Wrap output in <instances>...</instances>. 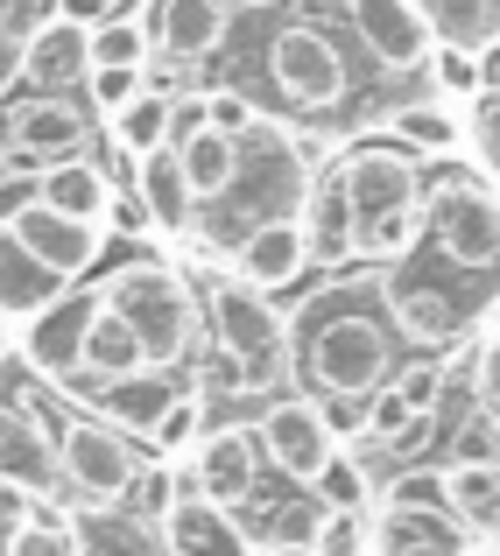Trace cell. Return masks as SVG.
I'll return each mask as SVG.
<instances>
[{
  "mask_svg": "<svg viewBox=\"0 0 500 556\" xmlns=\"http://www.w3.org/2000/svg\"><path fill=\"white\" fill-rule=\"evenodd\" d=\"M92 303H99L92 289H64L50 311H36L22 325V359L42 380H71L78 374V339H85V325H92Z\"/></svg>",
  "mask_w": 500,
  "mask_h": 556,
  "instance_id": "obj_19",
  "label": "cell"
},
{
  "mask_svg": "<svg viewBox=\"0 0 500 556\" xmlns=\"http://www.w3.org/2000/svg\"><path fill=\"white\" fill-rule=\"evenodd\" d=\"M0 169H8V155H0Z\"/></svg>",
  "mask_w": 500,
  "mask_h": 556,
  "instance_id": "obj_50",
  "label": "cell"
},
{
  "mask_svg": "<svg viewBox=\"0 0 500 556\" xmlns=\"http://www.w3.org/2000/svg\"><path fill=\"white\" fill-rule=\"evenodd\" d=\"M423 71H430V85H437L445 99H479V56H465V50H445V42H437V50H430V64H423Z\"/></svg>",
  "mask_w": 500,
  "mask_h": 556,
  "instance_id": "obj_40",
  "label": "cell"
},
{
  "mask_svg": "<svg viewBox=\"0 0 500 556\" xmlns=\"http://www.w3.org/2000/svg\"><path fill=\"white\" fill-rule=\"evenodd\" d=\"M8 71H14V64H8V50H0V92H8Z\"/></svg>",
  "mask_w": 500,
  "mask_h": 556,
  "instance_id": "obj_49",
  "label": "cell"
},
{
  "mask_svg": "<svg viewBox=\"0 0 500 556\" xmlns=\"http://www.w3.org/2000/svg\"><path fill=\"white\" fill-rule=\"evenodd\" d=\"M28 92H78L85 85V22L71 14H42L22 36V56H14Z\"/></svg>",
  "mask_w": 500,
  "mask_h": 556,
  "instance_id": "obj_20",
  "label": "cell"
},
{
  "mask_svg": "<svg viewBox=\"0 0 500 556\" xmlns=\"http://www.w3.org/2000/svg\"><path fill=\"white\" fill-rule=\"evenodd\" d=\"M423 14H430V36L445 50L487 56L500 42V0H423Z\"/></svg>",
  "mask_w": 500,
  "mask_h": 556,
  "instance_id": "obj_30",
  "label": "cell"
},
{
  "mask_svg": "<svg viewBox=\"0 0 500 556\" xmlns=\"http://www.w3.org/2000/svg\"><path fill=\"white\" fill-rule=\"evenodd\" d=\"M170 99H176V92H155V85H141V92H135V99H127V106L107 121V135H113V155L141 163V155L170 149Z\"/></svg>",
  "mask_w": 500,
  "mask_h": 556,
  "instance_id": "obj_31",
  "label": "cell"
},
{
  "mask_svg": "<svg viewBox=\"0 0 500 556\" xmlns=\"http://www.w3.org/2000/svg\"><path fill=\"white\" fill-rule=\"evenodd\" d=\"M459 135H465V149H473V163H479V177H487V190L500 198V92H479L473 106H465Z\"/></svg>",
  "mask_w": 500,
  "mask_h": 556,
  "instance_id": "obj_36",
  "label": "cell"
},
{
  "mask_svg": "<svg viewBox=\"0 0 500 556\" xmlns=\"http://www.w3.org/2000/svg\"><path fill=\"white\" fill-rule=\"evenodd\" d=\"M0 493H28V501H57V437L42 430L36 408L0 402Z\"/></svg>",
  "mask_w": 500,
  "mask_h": 556,
  "instance_id": "obj_15",
  "label": "cell"
},
{
  "mask_svg": "<svg viewBox=\"0 0 500 556\" xmlns=\"http://www.w3.org/2000/svg\"><path fill=\"white\" fill-rule=\"evenodd\" d=\"M135 198L155 232H190V218H198V198H190L184 169H176V149H155L135 163Z\"/></svg>",
  "mask_w": 500,
  "mask_h": 556,
  "instance_id": "obj_26",
  "label": "cell"
},
{
  "mask_svg": "<svg viewBox=\"0 0 500 556\" xmlns=\"http://www.w3.org/2000/svg\"><path fill=\"white\" fill-rule=\"evenodd\" d=\"M465 549H473V529L445 515L437 472L416 479V486H402L374 515V556H465Z\"/></svg>",
  "mask_w": 500,
  "mask_h": 556,
  "instance_id": "obj_11",
  "label": "cell"
},
{
  "mask_svg": "<svg viewBox=\"0 0 500 556\" xmlns=\"http://www.w3.org/2000/svg\"><path fill=\"white\" fill-rule=\"evenodd\" d=\"M71 282H57L36 254H28L14 232H0V325H28L36 311H50Z\"/></svg>",
  "mask_w": 500,
  "mask_h": 556,
  "instance_id": "obj_23",
  "label": "cell"
},
{
  "mask_svg": "<svg viewBox=\"0 0 500 556\" xmlns=\"http://www.w3.org/2000/svg\"><path fill=\"white\" fill-rule=\"evenodd\" d=\"M92 8H113V0H64V14H71V22H85Z\"/></svg>",
  "mask_w": 500,
  "mask_h": 556,
  "instance_id": "obj_45",
  "label": "cell"
},
{
  "mask_svg": "<svg viewBox=\"0 0 500 556\" xmlns=\"http://www.w3.org/2000/svg\"><path fill=\"white\" fill-rule=\"evenodd\" d=\"M92 149V113L78 92H28L0 106V155L22 169H50Z\"/></svg>",
  "mask_w": 500,
  "mask_h": 556,
  "instance_id": "obj_10",
  "label": "cell"
},
{
  "mask_svg": "<svg viewBox=\"0 0 500 556\" xmlns=\"http://www.w3.org/2000/svg\"><path fill=\"white\" fill-rule=\"evenodd\" d=\"M297 353H303L311 394H325V402H346V394L366 402V394L395 374V331H388V317H374V311L317 303L297 331Z\"/></svg>",
  "mask_w": 500,
  "mask_h": 556,
  "instance_id": "obj_5",
  "label": "cell"
},
{
  "mask_svg": "<svg viewBox=\"0 0 500 556\" xmlns=\"http://www.w3.org/2000/svg\"><path fill=\"white\" fill-rule=\"evenodd\" d=\"M479 535H487V543H493V556H500V507H493L487 521H479Z\"/></svg>",
  "mask_w": 500,
  "mask_h": 556,
  "instance_id": "obj_48",
  "label": "cell"
},
{
  "mask_svg": "<svg viewBox=\"0 0 500 556\" xmlns=\"http://www.w3.org/2000/svg\"><path fill=\"white\" fill-rule=\"evenodd\" d=\"M338 198L352 212V254L366 261H402L423 240V163L395 141H360L352 155L332 163Z\"/></svg>",
  "mask_w": 500,
  "mask_h": 556,
  "instance_id": "obj_1",
  "label": "cell"
},
{
  "mask_svg": "<svg viewBox=\"0 0 500 556\" xmlns=\"http://www.w3.org/2000/svg\"><path fill=\"white\" fill-rule=\"evenodd\" d=\"M473 402H479V422H487V430L500 437V325L487 331V339L473 345Z\"/></svg>",
  "mask_w": 500,
  "mask_h": 556,
  "instance_id": "obj_37",
  "label": "cell"
},
{
  "mask_svg": "<svg viewBox=\"0 0 500 556\" xmlns=\"http://www.w3.org/2000/svg\"><path fill=\"white\" fill-rule=\"evenodd\" d=\"M141 36H149V50H163L170 64H198V56L226 50L233 8H226V0H149Z\"/></svg>",
  "mask_w": 500,
  "mask_h": 556,
  "instance_id": "obj_17",
  "label": "cell"
},
{
  "mask_svg": "<svg viewBox=\"0 0 500 556\" xmlns=\"http://www.w3.org/2000/svg\"><path fill=\"white\" fill-rule=\"evenodd\" d=\"M141 472H149V458L135 451V437L107 430L99 416H64L57 422V479H64L71 501L121 507Z\"/></svg>",
  "mask_w": 500,
  "mask_h": 556,
  "instance_id": "obj_9",
  "label": "cell"
},
{
  "mask_svg": "<svg viewBox=\"0 0 500 556\" xmlns=\"http://www.w3.org/2000/svg\"><path fill=\"white\" fill-rule=\"evenodd\" d=\"M240 282L247 289H289V282H303V268H311V247H303V232H297V218H268V226H254L240 247Z\"/></svg>",
  "mask_w": 500,
  "mask_h": 556,
  "instance_id": "obj_22",
  "label": "cell"
},
{
  "mask_svg": "<svg viewBox=\"0 0 500 556\" xmlns=\"http://www.w3.org/2000/svg\"><path fill=\"white\" fill-rule=\"evenodd\" d=\"M254 444H261V465L289 472L297 486H311V472L338 451L311 394H283V402H268V416L254 422Z\"/></svg>",
  "mask_w": 500,
  "mask_h": 556,
  "instance_id": "obj_13",
  "label": "cell"
},
{
  "mask_svg": "<svg viewBox=\"0 0 500 556\" xmlns=\"http://www.w3.org/2000/svg\"><path fill=\"white\" fill-rule=\"evenodd\" d=\"M176 169H184L190 198H198V212H204V204H212L218 190L233 184V141H226V135H212V127H204V135H190L184 149H176Z\"/></svg>",
  "mask_w": 500,
  "mask_h": 556,
  "instance_id": "obj_34",
  "label": "cell"
},
{
  "mask_svg": "<svg viewBox=\"0 0 500 556\" xmlns=\"http://www.w3.org/2000/svg\"><path fill=\"white\" fill-rule=\"evenodd\" d=\"M28 204H42V198H36V169L8 163V169H0V226H14Z\"/></svg>",
  "mask_w": 500,
  "mask_h": 556,
  "instance_id": "obj_43",
  "label": "cell"
},
{
  "mask_svg": "<svg viewBox=\"0 0 500 556\" xmlns=\"http://www.w3.org/2000/svg\"><path fill=\"white\" fill-rule=\"evenodd\" d=\"M78 529H71L64 515H57L50 501H36L22 521L8 529V543H0V556H78Z\"/></svg>",
  "mask_w": 500,
  "mask_h": 556,
  "instance_id": "obj_35",
  "label": "cell"
},
{
  "mask_svg": "<svg viewBox=\"0 0 500 556\" xmlns=\"http://www.w3.org/2000/svg\"><path fill=\"white\" fill-rule=\"evenodd\" d=\"M0 232H14V240H22L28 254H36L42 268L57 275V282H78V275H92L99 247H107V226H78V218L50 212V204H28V212L14 218V226H0Z\"/></svg>",
  "mask_w": 500,
  "mask_h": 556,
  "instance_id": "obj_18",
  "label": "cell"
},
{
  "mask_svg": "<svg viewBox=\"0 0 500 556\" xmlns=\"http://www.w3.org/2000/svg\"><path fill=\"white\" fill-rule=\"evenodd\" d=\"M190 135H204V92L170 99V149H184Z\"/></svg>",
  "mask_w": 500,
  "mask_h": 556,
  "instance_id": "obj_44",
  "label": "cell"
},
{
  "mask_svg": "<svg viewBox=\"0 0 500 556\" xmlns=\"http://www.w3.org/2000/svg\"><path fill=\"white\" fill-rule=\"evenodd\" d=\"M36 198L50 204V212L78 218V226H99V218H107V198H113V177L92 163V155H71V163L36 169Z\"/></svg>",
  "mask_w": 500,
  "mask_h": 556,
  "instance_id": "obj_25",
  "label": "cell"
},
{
  "mask_svg": "<svg viewBox=\"0 0 500 556\" xmlns=\"http://www.w3.org/2000/svg\"><path fill=\"white\" fill-rule=\"evenodd\" d=\"M176 394H184V388H176V374L141 367V374H127V380H107V388H92V416L107 422V430H121V437H149Z\"/></svg>",
  "mask_w": 500,
  "mask_h": 556,
  "instance_id": "obj_21",
  "label": "cell"
},
{
  "mask_svg": "<svg viewBox=\"0 0 500 556\" xmlns=\"http://www.w3.org/2000/svg\"><path fill=\"white\" fill-rule=\"evenodd\" d=\"M184 472L198 479V493L212 507H226V515H233V507H247V501H254V486H261V444H254V430H247V422H218V430H204Z\"/></svg>",
  "mask_w": 500,
  "mask_h": 556,
  "instance_id": "obj_14",
  "label": "cell"
},
{
  "mask_svg": "<svg viewBox=\"0 0 500 556\" xmlns=\"http://www.w3.org/2000/svg\"><path fill=\"white\" fill-rule=\"evenodd\" d=\"M268 85L289 113H346L352 106V50L325 22H283L268 36Z\"/></svg>",
  "mask_w": 500,
  "mask_h": 556,
  "instance_id": "obj_8",
  "label": "cell"
},
{
  "mask_svg": "<svg viewBox=\"0 0 500 556\" xmlns=\"http://www.w3.org/2000/svg\"><path fill=\"white\" fill-rule=\"evenodd\" d=\"M141 367H149V359H141L135 331H127L113 311H99V303H92V325H85V339H78V374H71V380L107 388V380H127V374H141Z\"/></svg>",
  "mask_w": 500,
  "mask_h": 556,
  "instance_id": "obj_27",
  "label": "cell"
},
{
  "mask_svg": "<svg viewBox=\"0 0 500 556\" xmlns=\"http://www.w3.org/2000/svg\"><path fill=\"white\" fill-rule=\"evenodd\" d=\"M163 535L176 556H247V535H240V515L212 507L198 493V479L184 465H170V515H163Z\"/></svg>",
  "mask_w": 500,
  "mask_h": 556,
  "instance_id": "obj_16",
  "label": "cell"
},
{
  "mask_svg": "<svg viewBox=\"0 0 500 556\" xmlns=\"http://www.w3.org/2000/svg\"><path fill=\"white\" fill-rule=\"evenodd\" d=\"M487 303H493V282L437 261L423 240L380 268V311H388V331L409 345H459L465 325L487 317Z\"/></svg>",
  "mask_w": 500,
  "mask_h": 556,
  "instance_id": "obj_3",
  "label": "cell"
},
{
  "mask_svg": "<svg viewBox=\"0 0 500 556\" xmlns=\"http://www.w3.org/2000/svg\"><path fill=\"white\" fill-rule=\"evenodd\" d=\"M346 22H352V42L380 71H423L437 50L423 0H346Z\"/></svg>",
  "mask_w": 500,
  "mask_h": 556,
  "instance_id": "obj_12",
  "label": "cell"
},
{
  "mask_svg": "<svg viewBox=\"0 0 500 556\" xmlns=\"http://www.w3.org/2000/svg\"><path fill=\"white\" fill-rule=\"evenodd\" d=\"M303 190H311V177H303L297 141H289L275 121H254L240 141H233V184L190 218V232H204L212 247H240L247 232L268 226V218H297Z\"/></svg>",
  "mask_w": 500,
  "mask_h": 556,
  "instance_id": "obj_2",
  "label": "cell"
},
{
  "mask_svg": "<svg viewBox=\"0 0 500 556\" xmlns=\"http://www.w3.org/2000/svg\"><path fill=\"white\" fill-rule=\"evenodd\" d=\"M135 92H141V71H85V85H78V99H85L92 121H113Z\"/></svg>",
  "mask_w": 500,
  "mask_h": 556,
  "instance_id": "obj_39",
  "label": "cell"
},
{
  "mask_svg": "<svg viewBox=\"0 0 500 556\" xmlns=\"http://www.w3.org/2000/svg\"><path fill=\"white\" fill-rule=\"evenodd\" d=\"M226 8H240V14H268V8H283V0H226Z\"/></svg>",
  "mask_w": 500,
  "mask_h": 556,
  "instance_id": "obj_47",
  "label": "cell"
},
{
  "mask_svg": "<svg viewBox=\"0 0 500 556\" xmlns=\"http://www.w3.org/2000/svg\"><path fill=\"white\" fill-rule=\"evenodd\" d=\"M85 71H149L141 14H99V22L85 28Z\"/></svg>",
  "mask_w": 500,
  "mask_h": 556,
  "instance_id": "obj_32",
  "label": "cell"
},
{
  "mask_svg": "<svg viewBox=\"0 0 500 556\" xmlns=\"http://www.w3.org/2000/svg\"><path fill=\"white\" fill-rule=\"evenodd\" d=\"M437 501H445L451 521H465V529L479 535V521L500 507V458H451V465H437Z\"/></svg>",
  "mask_w": 500,
  "mask_h": 556,
  "instance_id": "obj_28",
  "label": "cell"
},
{
  "mask_svg": "<svg viewBox=\"0 0 500 556\" xmlns=\"http://www.w3.org/2000/svg\"><path fill=\"white\" fill-rule=\"evenodd\" d=\"M198 416H204V394H176V402L163 408V422H155V430H149V444L155 451H184L190 444V437H198Z\"/></svg>",
  "mask_w": 500,
  "mask_h": 556,
  "instance_id": "obj_42",
  "label": "cell"
},
{
  "mask_svg": "<svg viewBox=\"0 0 500 556\" xmlns=\"http://www.w3.org/2000/svg\"><path fill=\"white\" fill-rule=\"evenodd\" d=\"M297 232H303V247H311V268H338V261H352V212H346V198H338L332 169L303 190Z\"/></svg>",
  "mask_w": 500,
  "mask_h": 556,
  "instance_id": "obj_24",
  "label": "cell"
},
{
  "mask_svg": "<svg viewBox=\"0 0 500 556\" xmlns=\"http://www.w3.org/2000/svg\"><path fill=\"white\" fill-rule=\"evenodd\" d=\"M198 325L212 331V345L226 353V380L247 394L275 388L289 367V325L261 289H247L240 275H204L198 289Z\"/></svg>",
  "mask_w": 500,
  "mask_h": 556,
  "instance_id": "obj_6",
  "label": "cell"
},
{
  "mask_svg": "<svg viewBox=\"0 0 500 556\" xmlns=\"http://www.w3.org/2000/svg\"><path fill=\"white\" fill-rule=\"evenodd\" d=\"M303 493H311L325 515H374V458H360V451H332V458L311 472Z\"/></svg>",
  "mask_w": 500,
  "mask_h": 556,
  "instance_id": "obj_29",
  "label": "cell"
},
{
  "mask_svg": "<svg viewBox=\"0 0 500 556\" xmlns=\"http://www.w3.org/2000/svg\"><path fill=\"white\" fill-rule=\"evenodd\" d=\"M254 556H311V543H268V549H254Z\"/></svg>",
  "mask_w": 500,
  "mask_h": 556,
  "instance_id": "obj_46",
  "label": "cell"
},
{
  "mask_svg": "<svg viewBox=\"0 0 500 556\" xmlns=\"http://www.w3.org/2000/svg\"><path fill=\"white\" fill-rule=\"evenodd\" d=\"M254 121H261V106H254L247 92H233V85H226V92H204V127H212V135L240 141Z\"/></svg>",
  "mask_w": 500,
  "mask_h": 556,
  "instance_id": "obj_41",
  "label": "cell"
},
{
  "mask_svg": "<svg viewBox=\"0 0 500 556\" xmlns=\"http://www.w3.org/2000/svg\"><path fill=\"white\" fill-rule=\"evenodd\" d=\"M423 232H430V254L451 268L500 282V198L487 184H465L459 169H437L423 177Z\"/></svg>",
  "mask_w": 500,
  "mask_h": 556,
  "instance_id": "obj_7",
  "label": "cell"
},
{
  "mask_svg": "<svg viewBox=\"0 0 500 556\" xmlns=\"http://www.w3.org/2000/svg\"><path fill=\"white\" fill-rule=\"evenodd\" d=\"M388 127H395V149H409L416 163H423V155H437V163H445V155H459V141H465L459 121H451L437 99H423V106H402Z\"/></svg>",
  "mask_w": 500,
  "mask_h": 556,
  "instance_id": "obj_33",
  "label": "cell"
},
{
  "mask_svg": "<svg viewBox=\"0 0 500 556\" xmlns=\"http://www.w3.org/2000/svg\"><path fill=\"white\" fill-rule=\"evenodd\" d=\"M92 296H99V311H113L135 331L141 359H149L155 374H176L198 353V289L176 268H163V261H127V268L99 275Z\"/></svg>",
  "mask_w": 500,
  "mask_h": 556,
  "instance_id": "obj_4",
  "label": "cell"
},
{
  "mask_svg": "<svg viewBox=\"0 0 500 556\" xmlns=\"http://www.w3.org/2000/svg\"><path fill=\"white\" fill-rule=\"evenodd\" d=\"M311 556H374V515H325L311 535Z\"/></svg>",
  "mask_w": 500,
  "mask_h": 556,
  "instance_id": "obj_38",
  "label": "cell"
}]
</instances>
